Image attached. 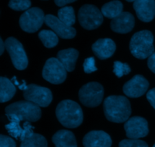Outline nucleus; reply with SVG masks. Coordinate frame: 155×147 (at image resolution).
I'll use <instances>...</instances> for the list:
<instances>
[{"label":"nucleus","mask_w":155,"mask_h":147,"mask_svg":"<svg viewBox=\"0 0 155 147\" xmlns=\"http://www.w3.org/2000/svg\"><path fill=\"white\" fill-rule=\"evenodd\" d=\"M79 56V51L74 48H68L58 52L57 58L62 63L68 72L74 70L76 62Z\"/></svg>","instance_id":"a211bd4d"},{"label":"nucleus","mask_w":155,"mask_h":147,"mask_svg":"<svg viewBox=\"0 0 155 147\" xmlns=\"http://www.w3.org/2000/svg\"><path fill=\"white\" fill-rule=\"evenodd\" d=\"M126 1L129 2H135L136 0H126Z\"/></svg>","instance_id":"72a5a7b5"},{"label":"nucleus","mask_w":155,"mask_h":147,"mask_svg":"<svg viewBox=\"0 0 155 147\" xmlns=\"http://www.w3.org/2000/svg\"><path fill=\"white\" fill-rule=\"evenodd\" d=\"M146 97L147 100L149 101L150 104L152 106L153 108L155 110V88L148 91V92L147 93Z\"/></svg>","instance_id":"c756f323"},{"label":"nucleus","mask_w":155,"mask_h":147,"mask_svg":"<svg viewBox=\"0 0 155 147\" xmlns=\"http://www.w3.org/2000/svg\"><path fill=\"white\" fill-rule=\"evenodd\" d=\"M59 19L69 27H72L76 22V17L74 10L71 6H66L59 9L58 12Z\"/></svg>","instance_id":"b1692460"},{"label":"nucleus","mask_w":155,"mask_h":147,"mask_svg":"<svg viewBox=\"0 0 155 147\" xmlns=\"http://www.w3.org/2000/svg\"><path fill=\"white\" fill-rule=\"evenodd\" d=\"M153 147H155V143H154V146H153Z\"/></svg>","instance_id":"f704fd0d"},{"label":"nucleus","mask_w":155,"mask_h":147,"mask_svg":"<svg viewBox=\"0 0 155 147\" xmlns=\"http://www.w3.org/2000/svg\"><path fill=\"white\" fill-rule=\"evenodd\" d=\"M55 113L59 122L68 128H76L83 123V110L75 101H62L58 104Z\"/></svg>","instance_id":"f03ea898"},{"label":"nucleus","mask_w":155,"mask_h":147,"mask_svg":"<svg viewBox=\"0 0 155 147\" xmlns=\"http://www.w3.org/2000/svg\"><path fill=\"white\" fill-rule=\"evenodd\" d=\"M130 72L131 68L127 63H121L120 61H115L114 63V72L119 78L124 75H128Z\"/></svg>","instance_id":"a878e982"},{"label":"nucleus","mask_w":155,"mask_h":147,"mask_svg":"<svg viewBox=\"0 0 155 147\" xmlns=\"http://www.w3.org/2000/svg\"><path fill=\"white\" fill-rule=\"evenodd\" d=\"M94 54L101 60H106L114 54L116 51V45L112 39L105 38L97 40L92 46Z\"/></svg>","instance_id":"f3484780"},{"label":"nucleus","mask_w":155,"mask_h":147,"mask_svg":"<svg viewBox=\"0 0 155 147\" xmlns=\"http://www.w3.org/2000/svg\"><path fill=\"white\" fill-rule=\"evenodd\" d=\"M38 36L44 46L48 48H54L58 43V36L52 30H42L39 33Z\"/></svg>","instance_id":"5701e85b"},{"label":"nucleus","mask_w":155,"mask_h":147,"mask_svg":"<svg viewBox=\"0 0 155 147\" xmlns=\"http://www.w3.org/2000/svg\"><path fill=\"white\" fill-rule=\"evenodd\" d=\"M148 66L154 73H155V52L153 53L148 60Z\"/></svg>","instance_id":"7c9ffc66"},{"label":"nucleus","mask_w":155,"mask_h":147,"mask_svg":"<svg viewBox=\"0 0 155 147\" xmlns=\"http://www.w3.org/2000/svg\"><path fill=\"white\" fill-rule=\"evenodd\" d=\"M20 147H48V143L43 136L33 133L21 141Z\"/></svg>","instance_id":"4be33fe9"},{"label":"nucleus","mask_w":155,"mask_h":147,"mask_svg":"<svg viewBox=\"0 0 155 147\" xmlns=\"http://www.w3.org/2000/svg\"><path fill=\"white\" fill-rule=\"evenodd\" d=\"M79 22L80 25L87 30L98 28L102 24L103 14L96 6L86 4L82 6L78 12Z\"/></svg>","instance_id":"423d86ee"},{"label":"nucleus","mask_w":155,"mask_h":147,"mask_svg":"<svg viewBox=\"0 0 155 147\" xmlns=\"http://www.w3.org/2000/svg\"><path fill=\"white\" fill-rule=\"evenodd\" d=\"M5 113L10 120L35 122L42 115L40 107L28 101H21L10 104L5 108Z\"/></svg>","instance_id":"7ed1b4c3"},{"label":"nucleus","mask_w":155,"mask_h":147,"mask_svg":"<svg viewBox=\"0 0 155 147\" xmlns=\"http://www.w3.org/2000/svg\"><path fill=\"white\" fill-rule=\"evenodd\" d=\"M5 44L14 66L18 70L25 69L28 65V59L22 44L14 37L8 38Z\"/></svg>","instance_id":"9d476101"},{"label":"nucleus","mask_w":155,"mask_h":147,"mask_svg":"<svg viewBox=\"0 0 155 147\" xmlns=\"http://www.w3.org/2000/svg\"><path fill=\"white\" fill-rule=\"evenodd\" d=\"M148 87L149 82L143 75H136L125 83L123 91L129 97L137 98L145 94Z\"/></svg>","instance_id":"f8f14e48"},{"label":"nucleus","mask_w":155,"mask_h":147,"mask_svg":"<svg viewBox=\"0 0 155 147\" xmlns=\"http://www.w3.org/2000/svg\"><path fill=\"white\" fill-rule=\"evenodd\" d=\"M42 77L51 84H61L67 78V70L58 59L51 57L44 65Z\"/></svg>","instance_id":"6e6552de"},{"label":"nucleus","mask_w":155,"mask_h":147,"mask_svg":"<svg viewBox=\"0 0 155 147\" xmlns=\"http://www.w3.org/2000/svg\"><path fill=\"white\" fill-rule=\"evenodd\" d=\"M104 88L98 82H89L83 85L79 91L80 102L87 107H96L102 102Z\"/></svg>","instance_id":"39448f33"},{"label":"nucleus","mask_w":155,"mask_h":147,"mask_svg":"<svg viewBox=\"0 0 155 147\" xmlns=\"http://www.w3.org/2000/svg\"><path fill=\"white\" fill-rule=\"evenodd\" d=\"M135 26V18L130 12H122L119 16L112 19L110 28L114 32L117 33H130Z\"/></svg>","instance_id":"2eb2a0df"},{"label":"nucleus","mask_w":155,"mask_h":147,"mask_svg":"<svg viewBox=\"0 0 155 147\" xmlns=\"http://www.w3.org/2000/svg\"><path fill=\"white\" fill-rule=\"evenodd\" d=\"M31 5L30 0H10L8 6L15 11H27Z\"/></svg>","instance_id":"393cba45"},{"label":"nucleus","mask_w":155,"mask_h":147,"mask_svg":"<svg viewBox=\"0 0 155 147\" xmlns=\"http://www.w3.org/2000/svg\"><path fill=\"white\" fill-rule=\"evenodd\" d=\"M0 147H16V143L10 137L0 135Z\"/></svg>","instance_id":"c85d7f7f"},{"label":"nucleus","mask_w":155,"mask_h":147,"mask_svg":"<svg viewBox=\"0 0 155 147\" xmlns=\"http://www.w3.org/2000/svg\"><path fill=\"white\" fill-rule=\"evenodd\" d=\"M154 36L149 30H142L135 33L130 42L132 54L138 59L149 57L154 52Z\"/></svg>","instance_id":"20e7f679"},{"label":"nucleus","mask_w":155,"mask_h":147,"mask_svg":"<svg viewBox=\"0 0 155 147\" xmlns=\"http://www.w3.org/2000/svg\"><path fill=\"white\" fill-rule=\"evenodd\" d=\"M24 97L41 107H47L52 101V93L48 88L30 84L24 89Z\"/></svg>","instance_id":"1a4fd4ad"},{"label":"nucleus","mask_w":155,"mask_h":147,"mask_svg":"<svg viewBox=\"0 0 155 147\" xmlns=\"http://www.w3.org/2000/svg\"><path fill=\"white\" fill-rule=\"evenodd\" d=\"M84 147H111L112 140L110 135L103 131H92L83 137Z\"/></svg>","instance_id":"4468645a"},{"label":"nucleus","mask_w":155,"mask_h":147,"mask_svg":"<svg viewBox=\"0 0 155 147\" xmlns=\"http://www.w3.org/2000/svg\"><path fill=\"white\" fill-rule=\"evenodd\" d=\"M45 17L43 11L39 8H29L20 17V27L27 33H35L40 29L45 22Z\"/></svg>","instance_id":"0eeeda50"},{"label":"nucleus","mask_w":155,"mask_h":147,"mask_svg":"<svg viewBox=\"0 0 155 147\" xmlns=\"http://www.w3.org/2000/svg\"><path fill=\"white\" fill-rule=\"evenodd\" d=\"M103 109L106 119L115 123L126 122L132 113L130 101L124 96L107 97L104 101Z\"/></svg>","instance_id":"f257e3e1"},{"label":"nucleus","mask_w":155,"mask_h":147,"mask_svg":"<svg viewBox=\"0 0 155 147\" xmlns=\"http://www.w3.org/2000/svg\"><path fill=\"white\" fill-rule=\"evenodd\" d=\"M83 69L86 73H92L97 70V67L95 66V60L94 57H89L85 60L83 63Z\"/></svg>","instance_id":"cd10ccee"},{"label":"nucleus","mask_w":155,"mask_h":147,"mask_svg":"<svg viewBox=\"0 0 155 147\" xmlns=\"http://www.w3.org/2000/svg\"><path fill=\"white\" fill-rule=\"evenodd\" d=\"M0 102L9 101L16 93V88L13 83L5 77L0 78Z\"/></svg>","instance_id":"aec40b11"},{"label":"nucleus","mask_w":155,"mask_h":147,"mask_svg":"<svg viewBox=\"0 0 155 147\" xmlns=\"http://www.w3.org/2000/svg\"><path fill=\"white\" fill-rule=\"evenodd\" d=\"M133 8L138 18L143 22H151L154 18V0H136L133 3Z\"/></svg>","instance_id":"dca6fc26"},{"label":"nucleus","mask_w":155,"mask_h":147,"mask_svg":"<svg viewBox=\"0 0 155 147\" xmlns=\"http://www.w3.org/2000/svg\"><path fill=\"white\" fill-rule=\"evenodd\" d=\"M77 0H54V3L56 5L59 6V7H62V6L66 5L67 4H70L76 2Z\"/></svg>","instance_id":"2f4dec72"},{"label":"nucleus","mask_w":155,"mask_h":147,"mask_svg":"<svg viewBox=\"0 0 155 147\" xmlns=\"http://www.w3.org/2000/svg\"><path fill=\"white\" fill-rule=\"evenodd\" d=\"M127 137L130 139H139L146 137L149 132L148 122L140 116H133L124 124Z\"/></svg>","instance_id":"9b49d317"},{"label":"nucleus","mask_w":155,"mask_h":147,"mask_svg":"<svg viewBox=\"0 0 155 147\" xmlns=\"http://www.w3.org/2000/svg\"><path fill=\"white\" fill-rule=\"evenodd\" d=\"M119 147H148V145L139 139H127L120 142Z\"/></svg>","instance_id":"bb28decb"},{"label":"nucleus","mask_w":155,"mask_h":147,"mask_svg":"<svg viewBox=\"0 0 155 147\" xmlns=\"http://www.w3.org/2000/svg\"><path fill=\"white\" fill-rule=\"evenodd\" d=\"M5 49V44L3 42L2 39H0V54H2L3 52H4Z\"/></svg>","instance_id":"473e14b6"},{"label":"nucleus","mask_w":155,"mask_h":147,"mask_svg":"<svg viewBox=\"0 0 155 147\" xmlns=\"http://www.w3.org/2000/svg\"><path fill=\"white\" fill-rule=\"evenodd\" d=\"M124 5L120 1L114 0L106 3L101 8V13L103 16L107 18L114 19L119 16L123 12Z\"/></svg>","instance_id":"412c9836"},{"label":"nucleus","mask_w":155,"mask_h":147,"mask_svg":"<svg viewBox=\"0 0 155 147\" xmlns=\"http://www.w3.org/2000/svg\"><path fill=\"white\" fill-rule=\"evenodd\" d=\"M45 23L61 39H73L77 34V31L74 27H69L62 22L58 18L52 14L45 15Z\"/></svg>","instance_id":"ddd939ff"},{"label":"nucleus","mask_w":155,"mask_h":147,"mask_svg":"<svg viewBox=\"0 0 155 147\" xmlns=\"http://www.w3.org/2000/svg\"><path fill=\"white\" fill-rule=\"evenodd\" d=\"M52 142L55 147H77L75 135L67 130L57 131L53 135Z\"/></svg>","instance_id":"6ab92c4d"}]
</instances>
